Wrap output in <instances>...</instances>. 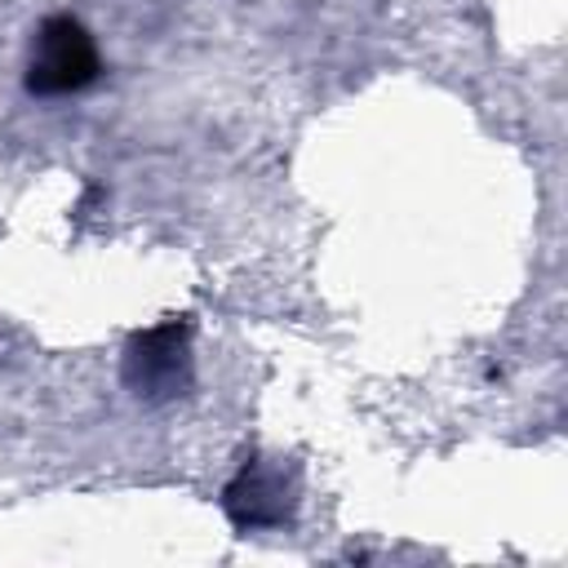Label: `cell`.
<instances>
[{
    "mask_svg": "<svg viewBox=\"0 0 568 568\" xmlns=\"http://www.w3.org/2000/svg\"><path fill=\"white\" fill-rule=\"evenodd\" d=\"M293 501H297L293 475H284V466H271L262 457H248L222 488V510L240 532L280 528L293 515Z\"/></svg>",
    "mask_w": 568,
    "mask_h": 568,
    "instance_id": "3",
    "label": "cell"
},
{
    "mask_svg": "<svg viewBox=\"0 0 568 568\" xmlns=\"http://www.w3.org/2000/svg\"><path fill=\"white\" fill-rule=\"evenodd\" d=\"M124 382L142 399H173L191 386V324L164 320L124 351Z\"/></svg>",
    "mask_w": 568,
    "mask_h": 568,
    "instance_id": "2",
    "label": "cell"
},
{
    "mask_svg": "<svg viewBox=\"0 0 568 568\" xmlns=\"http://www.w3.org/2000/svg\"><path fill=\"white\" fill-rule=\"evenodd\" d=\"M98 80V49L80 18L53 13L40 22L27 62V89L36 98H62Z\"/></svg>",
    "mask_w": 568,
    "mask_h": 568,
    "instance_id": "1",
    "label": "cell"
}]
</instances>
